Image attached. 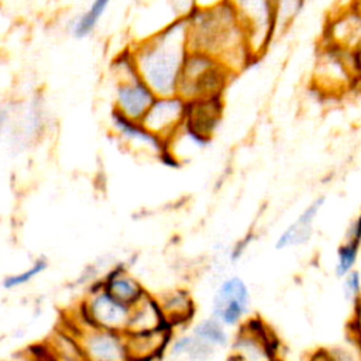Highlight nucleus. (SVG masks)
Masks as SVG:
<instances>
[{
    "label": "nucleus",
    "instance_id": "nucleus-4",
    "mask_svg": "<svg viewBox=\"0 0 361 361\" xmlns=\"http://www.w3.org/2000/svg\"><path fill=\"white\" fill-rule=\"evenodd\" d=\"M114 79V107L120 114L141 121L157 99L154 90L140 76L130 48L111 62Z\"/></svg>",
    "mask_w": 361,
    "mask_h": 361
},
{
    "label": "nucleus",
    "instance_id": "nucleus-27",
    "mask_svg": "<svg viewBox=\"0 0 361 361\" xmlns=\"http://www.w3.org/2000/svg\"><path fill=\"white\" fill-rule=\"evenodd\" d=\"M348 336L361 343V299L354 305L353 317L348 323Z\"/></svg>",
    "mask_w": 361,
    "mask_h": 361
},
{
    "label": "nucleus",
    "instance_id": "nucleus-19",
    "mask_svg": "<svg viewBox=\"0 0 361 361\" xmlns=\"http://www.w3.org/2000/svg\"><path fill=\"white\" fill-rule=\"evenodd\" d=\"M44 347L52 361H86L78 336L65 323L54 330Z\"/></svg>",
    "mask_w": 361,
    "mask_h": 361
},
{
    "label": "nucleus",
    "instance_id": "nucleus-10",
    "mask_svg": "<svg viewBox=\"0 0 361 361\" xmlns=\"http://www.w3.org/2000/svg\"><path fill=\"white\" fill-rule=\"evenodd\" d=\"M250 309V288L241 276L230 275L214 289L210 300V314L226 327H240L248 319Z\"/></svg>",
    "mask_w": 361,
    "mask_h": 361
},
{
    "label": "nucleus",
    "instance_id": "nucleus-17",
    "mask_svg": "<svg viewBox=\"0 0 361 361\" xmlns=\"http://www.w3.org/2000/svg\"><path fill=\"white\" fill-rule=\"evenodd\" d=\"M158 300L161 303L165 320L172 329L185 326L193 319L196 306L189 290L183 288H173L161 293Z\"/></svg>",
    "mask_w": 361,
    "mask_h": 361
},
{
    "label": "nucleus",
    "instance_id": "nucleus-16",
    "mask_svg": "<svg viewBox=\"0 0 361 361\" xmlns=\"http://www.w3.org/2000/svg\"><path fill=\"white\" fill-rule=\"evenodd\" d=\"M111 123L114 131L127 142L135 144L137 147H142L149 152L157 154H166V144L151 134L141 121L131 120L118 111H111Z\"/></svg>",
    "mask_w": 361,
    "mask_h": 361
},
{
    "label": "nucleus",
    "instance_id": "nucleus-6",
    "mask_svg": "<svg viewBox=\"0 0 361 361\" xmlns=\"http://www.w3.org/2000/svg\"><path fill=\"white\" fill-rule=\"evenodd\" d=\"M65 324L78 336L86 361H130L124 331L90 326L76 314L68 316Z\"/></svg>",
    "mask_w": 361,
    "mask_h": 361
},
{
    "label": "nucleus",
    "instance_id": "nucleus-1",
    "mask_svg": "<svg viewBox=\"0 0 361 361\" xmlns=\"http://www.w3.org/2000/svg\"><path fill=\"white\" fill-rule=\"evenodd\" d=\"M192 51L207 54L231 73L255 61L247 32L230 0L213 6H195L185 16Z\"/></svg>",
    "mask_w": 361,
    "mask_h": 361
},
{
    "label": "nucleus",
    "instance_id": "nucleus-26",
    "mask_svg": "<svg viewBox=\"0 0 361 361\" xmlns=\"http://www.w3.org/2000/svg\"><path fill=\"white\" fill-rule=\"evenodd\" d=\"M343 296L347 302L355 305L361 299V274L357 269L350 271L343 278Z\"/></svg>",
    "mask_w": 361,
    "mask_h": 361
},
{
    "label": "nucleus",
    "instance_id": "nucleus-14",
    "mask_svg": "<svg viewBox=\"0 0 361 361\" xmlns=\"http://www.w3.org/2000/svg\"><path fill=\"white\" fill-rule=\"evenodd\" d=\"M169 326L165 320L158 296L145 292L130 306V317L126 333H144Z\"/></svg>",
    "mask_w": 361,
    "mask_h": 361
},
{
    "label": "nucleus",
    "instance_id": "nucleus-8",
    "mask_svg": "<svg viewBox=\"0 0 361 361\" xmlns=\"http://www.w3.org/2000/svg\"><path fill=\"white\" fill-rule=\"evenodd\" d=\"M75 314L90 326L126 333L130 306L111 296L100 281L89 288Z\"/></svg>",
    "mask_w": 361,
    "mask_h": 361
},
{
    "label": "nucleus",
    "instance_id": "nucleus-7",
    "mask_svg": "<svg viewBox=\"0 0 361 361\" xmlns=\"http://www.w3.org/2000/svg\"><path fill=\"white\" fill-rule=\"evenodd\" d=\"M278 338L258 317H248L230 343V361H281Z\"/></svg>",
    "mask_w": 361,
    "mask_h": 361
},
{
    "label": "nucleus",
    "instance_id": "nucleus-23",
    "mask_svg": "<svg viewBox=\"0 0 361 361\" xmlns=\"http://www.w3.org/2000/svg\"><path fill=\"white\" fill-rule=\"evenodd\" d=\"M306 0H274L276 34L286 30L300 14Z\"/></svg>",
    "mask_w": 361,
    "mask_h": 361
},
{
    "label": "nucleus",
    "instance_id": "nucleus-31",
    "mask_svg": "<svg viewBox=\"0 0 361 361\" xmlns=\"http://www.w3.org/2000/svg\"><path fill=\"white\" fill-rule=\"evenodd\" d=\"M45 361H52V360H51V358H49V355H48V357H47V360H45Z\"/></svg>",
    "mask_w": 361,
    "mask_h": 361
},
{
    "label": "nucleus",
    "instance_id": "nucleus-5",
    "mask_svg": "<svg viewBox=\"0 0 361 361\" xmlns=\"http://www.w3.org/2000/svg\"><path fill=\"white\" fill-rule=\"evenodd\" d=\"M230 75L233 73L213 56L190 49L182 69L178 94L186 102L220 97Z\"/></svg>",
    "mask_w": 361,
    "mask_h": 361
},
{
    "label": "nucleus",
    "instance_id": "nucleus-20",
    "mask_svg": "<svg viewBox=\"0 0 361 361\" xmlns=\"http://www.w3.org/2000/svg\"><path fill=\"white\" fill-rule=\"evenodd\" d=\"M227 329L228 327H226L220 320L209 314L193 323L189 331L220 351L230 347L231 343V337Z\"/></svg>",
    "mask_w": 361,
    "mask_h": 361
},
{
    "label": "nucleus",
    "instance_id": "nucleus-9",
    "mask_svg": "<svg viewBox=\"0 0 361 361\" xmlns=\"http://www.w3.org/2000/svg\"><path fill=\"white\" fill-rule=\"evenodd\" d=\"M247 32L254 59L267 51L276 34L274 0H230Z\"/></svg>",
    "mask_w": 361,
    "mask_h": 361
},
{
    "label": "nucleus",
    "instance_id": "nucleus-13",
    "mask_svg": "<svg viewBox=\"0 0 361 361\" xmlns=\"http://www.w3.org/2000/svg\"><path fill=\"white\" fill-rule=\"evenodd\" d=\"M326 202L324 196H317L309 203L302 213L292 221L276 238L275 248L285 250L288 247H298L306 244L313 233V223Z\"/></svg>",
    "mask_w": 361,
    "mask_h": 361
},
{
    "label": "nucleus",
    "instance_id": "nucleus-12",
    "mask_svg": "<svg viewBox=\"0 0 361 361\" xmlns=\"http://www.w3.org/2000/svg\"><path fill=\"white\" fill-rule=\"evenodd\" d=\"M130 361H157L166 354L173 329L164 326L158 330L144 333H126Z\"/></svg>",
    "mask_w": 361,
    "mask_h": 361
},
{
    "label": "nucleus",
    "instance_id": "nucleus-11",
    "mask_svg": "<svg viewBox=\"0 0 361 361\" xmlns=\"http://www.w3.org/2000/svg\"><path fill=\"white\" fill-rule=\"evenodd\" d=\"M186 113L188 102L180 94L157 96L141 123L151 134L168 144L185 124Z\"/></svg>",
    "mask_w": 361,
    "mask_h": 361
},
{
    "label": "nucleus",
    "instance_id": "nucleus-25",
    "mask_svg": "<svg viewBox=\"0 0 361 361\" xmlns=\"http://www.w3.org/2000/svg\"><path fill=\"white\" fill-rule=\"evenodd\" d=\"M334 361H361V343L348 336L347 343L329 348Z\"/></svg>",
    "mask_w": 361,
    "mask_h": 361
},
{
    "label": "nucleus",
    "instance_id": "nucleus-24",
    "mask_svg": "<svg viewBox=\"0 0 361 361\" xmlns=\"http://www.w3.org/2000/svg\"><path fill=\"white\" fill-rule=\"evenodd\" d=\"M48 268V261L47 258L41 257L37 258L28 268L16 272V274H8L3 279V288L4 289H16L20 286H24L30 283L32 279H35L38 275H41L45 269Z\"/></svg>",
    "mask_w": 361,
    "mask_h": 361
},
{
    "label": "nucleus",
    "instance_id": "nucleus-29",
    "mask_svg": "<svg viewBox=\"0 0 361 361\" xmlns=\"http://www.w3.org/2000/svg\"><path fill=\"white\" fill-rule=\"evenodd\" d=\"M307 361H334L329 348H317L309 354Z\"/></svg>",
    "mask_w": 361,
    "mask_h": 361
},
{
    "label": "nucleus",
    "instance_id": "nucleus-18",
    "mask_svg": "<svg viewBox=\"0 0 361 361\" xmlns=\"http://www.w3.org/2000/svg\"><path fill=\"white\" fill-rule=\"evenodd\" d=\"M102 285L111 296L128 306L134 305L147 292L141 282L123 265L110 269L102 279Z\"/></svg>",
    "mask_w": 361,
    "mask_h": 361
},
{
    "label": "nucleus",
    "instance_id": "nucleus-15",
    "mask_svg": "<svg viewBox=\"0 0 361 361\" xmlns=\"http://www.w3.org/2000/svg\"><path fill=\"white\" fill-rule=\"evenodd\" d=\"M221 116V96L188 102V113L185 127L197 135L210 140L213 130L220 121Z\"/></svg>",
    "mask_w": 361,
    "mask_h": 361
},
{
    "label": "nucleus",
    "instance_id": "nucleus-2",
    "mask_svg": "<svg viewBox=\"0 0 361 361\" xmlns=\"http://www.w3.org/2000/svg\"><path fill=\"white\" fill-rule=\"evenodd\" d=\"M190 51L186 18L179 17L130 48L137 71L157 96L176 94Z\"/></svg>",
    "mask_w": 361,
    "mask_h": 361
},
{
    "label": "nucleus",
    "instance_id": "nucleus-28",
    "mask_svg": "<svg viewBox=\"0 0 361 361\" xmlns=\"http://www.w3.org/2000/svg\"><path fill=\"white\" fill-rule=\"evenodd\" d=\"M344 240H351V241H355V243L361 244V212L350 223Z\"/></svg>",
    "mask_w": 361,
    "mask_h": 361
},
{
    "label": "nucleus",
    "instance_id": "nucleus-3",
    "mask_svg": "<svg viewBox=\"0 0 361 361\" xmlns=\"http://www.w3.org/2000/svg\"><path fill=\"white\" fill-rule=\"evenodd\" d=\"M361 78V52L323 42L314 63L313 85L323 93L340 94Z\"/></svg>",
    "mask_w": 361,
    "mask_h": 361
},
{
    "label": "nucleus",
    "instance_id": "nucleus-30",
    "mask_svg": "<svg viewBox=\"0 0 361 361\" xmlns=\"http://www.w3.org/2000/svg\"><path fill=\"white\" fill-rule=\"evenodd\" d=\"M354 7H357L358 10H361V0H354Z\"/></svg>",
    "mask_w": 361,
    "mask_h": 361
},
{
    "label": "nucleus",
    "instance_id": "nucleus-22",
    "mask_svg": "<svg viewBox=\"0 0 361 361\" xmlns=\"http://www.w3.org/2000/svg\"><path fill=\"white\" fill-rule=\"evenodd\" d=\"M360 247L361 244L351 240H344L338 245L337 254H336V267H334V272L337 278L343 279L350 271L354 269V265L358 259Z\"/></svg>",
    "mask_w": 361,
    "mask_h": 361
},
{
    "label": "nucleus",
    "instance_id": "nucleus-21",
    "mask_svg": "<svg viewBox=\"0 0 361 361\" xmlns=\"http://www.w3.org/2000/svg\"><path fill=\"white\" fill-rule=\"evenodd\" d=\"M110 3L111 0H93L89 4V7L72 23L71 25L72 35L78 39H82L90 35L97 27L100 18L104 16Z\"/></svg>",
    "mask_w": 361,
    "mask_h": 361
}]
</instances>
